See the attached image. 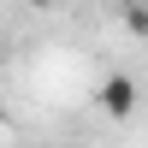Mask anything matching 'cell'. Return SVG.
Instances as JSON below:
<instances>
[{
	"label": "cell",
	"instance_id": "cell-2",
	"mask_svg": "<svg viewBox=\"0 0 148 148\" xmlns=\"http://www.w3.org/2000/svg\"><path fill=\"white\" fill-rule=\"evenodd\" d=\"M125 24H130V36H148V6H125Z\"/></svg>",
	"mask_w": 148,
	"mask_h": 148
},
{
	"label": "cell",
	"instance_id": "cell-3",
	"mask_svg": "<svg viewBox=\"0 0 148 148\" xmlns=\"http://www.w3.org/2000/svg\"><path fill=\"white\" fill-rule=\"evenodd\" d=\"M24 6H36V12H47V6H59V0H24Z\"/></svg>",
	"mask_w": 148,
	"mask_h": 148
},
{
	"label": "cell",
	"instance_id": "cell-1",
	"mask_svg": "<svg viewBox=\"0 0 148 148\" xmlns=\"http://www.w3.org/2000/svg\"><path fill=\"white\" fill-rule=\"evenodd\" d=\"M95 101H101L107 119H130L136 113V77H130V71H107L101 89H95Z\"/></svg>",
	"mask_w": 148,
	"mask_h": 148
}]
</instances>
